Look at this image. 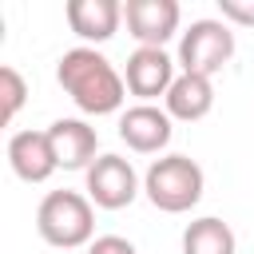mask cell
Wrapping results in <instances>:
<instances>
[{
    "label": "cell",
    "instance_id": "ba28073f",
    "mask_svg": "<svg viewBox=\"0 0 254 254\" xmlns=\"http://www.w3.org/2000/svg\"><path fill=\"white\" fill-rule=\"evenodd\" d=\"M171 123H175V119L167 115V107L135 103V107H127V111L119 115V139H123L135 155H159V151L171 143V135H175Z\"/></svg>",
    "mask_w": 254,
    "mask_h": 254
},
{
    "label": "cell",
    "instance_id": "9c48e42d",
    "mask_svg": "<svg viewBox=\"0 0 254 254\" xmlns=\"http://www.w3.org/2000/svg\"><path fill=\"white\" fill-rule=\"evenodd\" d=\"M48 139L56 147V163L64 171H83L99 159V135L87 119H56L48 127Z\"/></svg>",
    "mask_w": 254,
    "mask_h": 254
},
{
    "label": "cell",
    "instance_id": "3957f363",
    "mask_svg": "<svg viewBox=\"0 0 254 254\" xmlns=\"http://www.w3.org/2000/svg\"><path fill=\"white\" fill-rule=\"evenodd\" d=\"M202 190H206V175L190 155H163L143 175V194L163 214H183L198 206Z\"/></svg>",
    "mask_w": 254,
    "mask_h": 254
},
{
    "label": "cell",
    "instance_id": "5bb4252c",
    "mask_svg": "<svg viewBox=\"0 0 254 254\" xmlns=\"http://www.w3.org/2000/svg\"><path fill=\"white\" fill-rule=\"evenodd\" d=\"M24 103H28V83H24V75H20L12 64H4V67H0V119L12 123Z\"/></svg>",
    "mask_w": 254,
    "mask_h": 254
},
{
    "label": "cell",
    "instance_id": "8992f818",
    "mask_svg": "<svg viewBox=\"0 0 254 254\" xmlns=\"http://www.w3.org/2000/svg\"><path fill=\"white\" fill-rule=\"evenodd\" d=\"M175 64L167 56V48H135L127 56V67H123V83L131 95H139V103H151V99H167L171 83L179 79L175 75Z\"/></svg>",
    "mask_w": 254,
    "mask_h": 254
},
{
    "label": "cell",
    "instance_id": "4fadbf2b",
    "mask_svg": "<svg viewBox=\"0 0 254 254\" xmlns=\"http://www.w3.org/2000/svg\"><path fill=\"white\" fill-rule=\"evenodd\" d=\"M238 250V238L230 230V222L206 214V218H194L187 230H183V254H234Z\"/></svg>",
    "mask_w": 254,
    "mask_h": 254
},
{
    "label": "cell",
    "instance_id": "30bf717a",
    "mask_svg": "<svg viewBox=\"0 0 254 254\" xmlns=\"http://www.w3.org/2000/svg\"><path fill=\"white\" fill-rule=\"evenodd\" d=\"M8 163H12L16 179H24V183H48L60 171L48 131H16L8 139Z\"/></svg>",
    "mask_w": 254,
    "mask_h": 254
},
{
    "label": "cell",
    "instance_id": "7c38bea8",
    "mask_svg": "<svg viewBox=\"0 0 254 254\" xmlns=\"http://www.w3.org/2000/svg\"><path fill=\"white\" fill-rule=\"evenodd\" d=\"M210 107H214V83H210V75L179 71V79L167 91V115L183 119V123H198V119L210 115Z\"/></svg>",
    "mask_w": 254,
    "mask_h": 254
},
{
    "label": "cell",
    "instance_id": "7a4b0ae2",
    "mask_svg": "<svg viewBox=\"0 0 254 254\" xmlns=\"http://www.w3.org/2000/svg\"><path fill=\"white\" fill-rule=\"evenodd\" d=\"M36 230L48 246L75 250L91 246L95 238V202L79 190H48L40 210H36Z\"/></svg>",
    "mask_w": 254,
    "mask_h": 254
},
{
    "label": "cell",
    "instance_id": "2e32d148",
    "mask_svg": "<svg viewBox=\"0 0 254 254\" xmlns=\"http://www.w3.org/2000/svg\"><path fill=\"white\" fill-rule=\"evenodd\" d=\"M87 254H139V250H135V242H127L123 234H99V238L87 246Z\"/></svg>",
    "mask_w": 254,
    "mask_h": 254
},
{
    "label": "cell",
    "instance_id": "8fae6325",
    "mask_svg": "<svg viewBox=\"0 0 254 254\" xmlns=\"http://www.w3.org/2000/svg\"><path fill=\"white\" fill-rule=\"evenodd\" d=\"M67 28L91 48V44H107L119 24H123V4L119 0H67Z\"/></svg>",
    "mask_w": 254,
    "mask_h": 254
},
{
    "label": "cell",
    "instance_id": "277c9868",
    "mask_svg": "<svg viewBox=\"0 0 254 254\" xmlns=\"http://www.w3.org/2000/svg\"><path fill=\"white\" fill-rule=\"evenodd\" d=\"M234 56V32L226 20H194L179 36V67L190 75H214Z\"/></svg>",
    "mask_w": 254,
    "mask_h": 254
},
{
    "label": "cell",
    "instance_id": "9a60e30c",
    "mask_svg": "<svg viewBox=\"0 0 254 254\" xmlns=\"http://www.w3.org/2000/svg\"><path fill=\"white\" fill-rule=\"evenodd\" d=\"M218 12H222L226 24L254 28V0H218Z\"/></svg>",
    "mask_w": 254,
    "mask_h": 254
},
{
    "label": "cell",
    "instance_id": "52a82bcc",
    "mask_svg": "<svg viewBox=\"0 0 254 254\" xmlns=\"http://www.w3.org/2000/svg\"><path fill=\"white\" fill-rule=\"evenodd\" d=\"M127 32L139 40V48H163L183 20L179 0H127L123 4Z\"/></svg>",
    "mask_w": 254,
    "mask_h": 254
},
{
    "label": "cell",
    "instance_id": "5b68a950",
    "mask_svg": "<svg viewBox=\"0 0 254 254\" xmlns=\"http://www.w3.org/2000/svg\"><path fill=\"white\" fill-rule=\"evenodd\" d=\"M139 194V175L123 155H99L87 167V198L99 210H123Z\"/></svg>",
    "mask_w": 254,
    "mask_h": 254
},
{
    "label": "cell",
    "instance_id": "6da1fadb",
    "mask_svg": "<svg viewBox=\"0 0 254 254\" xmlns=\"http://www.w3.org/2000/svg\"><path fill=\"white\" fill-rule=\"evenodd\" d=\"M56 79L83 115H115L123 107V99H127V83L115 71V64L103 52L87 48V44L67 48L60 56Z\"/></svg>",
    "mask_w": 254,
    "mask_h": 254
}]
</instances>
